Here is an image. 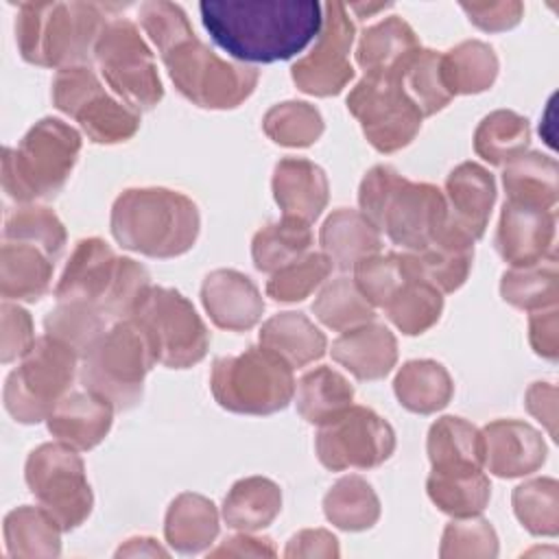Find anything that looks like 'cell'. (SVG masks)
<instances>
[{
  "label": "cell",
  "instance_id": "obj_1",
  "mask_svg": "<svg viewBox=\"0 0 559 559\" xmlns=\"http://www.w3.org/2000/svg\"><path fill=\"white\" fill-rule=\"evenodd\" d=\"M138 15L175 87L188 100L205 109H234L253 94L260 79L258 70L221 59L194 35L179 4L151 0L140 4Z\"/></svg>",
  "mask_w": 559,
  "mask_h": 559
},
{
  "label": "cell",
  "instance_id": "obj_2",
  "mask_svg": "<svg viewBox=\"0 0 559 559\" xmlns=\"http://www.w3.org/2000/svg\"><path fill=\"white\" fill-rule=\"evenodd\" d=\"M199 11L210 37L242 63L293 59L323 26V4L314 0H205Z\"/></svg>",
  "mask_w": 559,
  "mask_h": 559
},
{
  "label": "cell",
  "instance_id": "obj_3",
  "mask_svg": "<svg viewBox=\"0 0 559 559\" xmlns=\"http://www.w3.org/2000/svg\"><path fill=\"white\" fill-rule=\"evenodd\" d=\"M360 212L404 251L428 247L448 221L445 194L426 181H411L386 164L373 166L358 188Z\"/></svg>",
  "mask_w": 559,
  "mask_h": 559
},
{
  "label": "cell",
  "instance_id": "obj_4",
  "mask_svg": "<svg viewBox=\"0 0 559 559\" xmlns=\"http://www.w3.org/2000/svg\"><path fill=\"white\" fill-rule=\"evenodd\" d=\"M107 24L105 9L94 2H22L15 41L22 59L33 66H90Z\"/></svg>",
  "mask_w": 559,
  "mask_h": 559
},
{
  "label": "cell",
  "instance_id": "obj_5",
  "mask_svg": "<svg viewBox=\"0 0 559 559\" xmlns=\"http://www.w3.org/2000/svg\"><path fill=\"white\" fill-rule=\"evenodd\" d=\"M197 203L168 188H129L111 207V234L122 249L148 258H177L197 242Z\"/></svg>",
  "mask_w": 559,
  "mask_h": 559
},
{
  "label": "cell",
  "instance_id": "obj_6",
  "mask_svg": "<svg viewBox=\"0 0 559 559\" xmlns=\"http://www.w3.org/2000/svg\"><path fill=\"white\" fill-rule=\"evenodd\" d=\"M148 271L133 258H120L100 238L76 242L57 286V301H85L109 319H129L151 288Z\"/></svg>",
  "mask_w": 559,
  "mask_h": 559
},
{
  "label": "cell",
  "instance_id": "obj_7",
  "mask_svg": "<svg viewBox=\"0 0 559 559\" xmlns=\"http://www.w3.org/2000/svg\"><path fill=\"white\" fill-rule=\"evenodd\" d=\"M81 153V133L59 118L35 122L17 146L2 151V188L20 201L33 203L57 197Z\"/></svg>",
  "mask_w": 559,
  "mask_h": 559
},
{
  "label": "cell",
  "instance_id": "obj_8",
  "mask_svg": "<svg viewBox=\"0 0 559 559\" xmlns=\"http://www.w3.org/2000/svg\"><path fill=\"white\" fill-rule=\"evenodd\" d=\"M155 362L159 360L148 334L133 319H120L83 358L79 380L116 411H129L142 400L144 378Z\"/></svg>",
  "mask_w": 559,
  "mask_h": 559
},
{
  "label": "cell",
  "instance_id": "obj_9",
  "mask_svg": "<svg viewBox=\"0 0 559 559\" xmlns=\"http://www.w3.org/2000/svg\"><path fill=\"white\" fill-rule=\"evenodd\" d=\"M293 367L277 354L247 347L238 356H221L212 365L210 389L214 400L240 415H273L295 397Z\"/></svg>",
  "mask_w": 559,
  "mask_h": 559
},
{
  "label": "cell",
  "instance_id": "obj_10",
  "mask_svg": "<svg viewBox=\"0 0 559 559\" xmlns=\"http://www.w3.org/2000/svg\"><path fill=\"white\" fill-rule=\"evenodd\" d=\"M79 354L63 341L44 334L20 358L4 380V408L20 424L46 421L52 408L70 393Z\"/></svg>",
  "mask_w": 559,
  "mask_h": 559
},
{
  "label": "cell",
  "instance_id": "obj_11",
  "mask_svg": "<svg viewBox=\"0 0 559 559\" xmlns=\"http://www.w3.org/2000/svg\"><path fill=\"white\" fill-rule=\"evenodd\" d=\"M76 452L61 441H50L37 445L24 465L31 493L61 531L81 526L94 507L85 465Z\"/></svg>",
  "mask_w": 559,
  "mask_h": 559
},
{
  "label": "cell",
  "instance_id": "obj_12",
  "mask_svg": "<svg viewBox=\"0 0 559 559\" xmlns=\"http://www.w3.org/2000/svg\"><path fill=\"white\" fill-rule=\"evenodd\" d=\"M404 68L386 74H365L347 96L349 114L360 122L367 142L380 153L408 146L421 129L424 116L402 85Z\"/></svg>",
  "mask_w": 559,
  "mask_h": 559
},
{
  "label": "cell",
  "instance_id": "obj_13",
  "mask_svg": "<svg viewBox=\"0 0 559 559\" xmlns=\"http://www.w3.org/2000/svg\"><path fill=\"white\" fill-rule=\"evenodd\" d=\"M129 319L148 334L164 367L186 369L207 354L210 332L194 306L175 288L151 286Z\"/></svg>",
  "mask_w": 559,
  "mask_h": 559
},
{
  "label": "cell",
  "instance_id": "obj_14",
  "mask_svg": "<svg viewBox=\"0 0 559 559\" xmlns=\"http://www.w3.org/2000/svg\"><path fill=\"white\" fill-rule=\"evenodd\" d=\"M94 61L114 94L135 111L153 109L164 98L153 52L131 20L118 17L105 26Z\"/></svg>",
  "mask_w": 559,
  "mask_h": 559
},
{
  "label": "cell",
  "instance_id": "obj_15",
  "mask_svg": "<svg viewBox=\"0 0 559 559\" xmlns=\"http://www.w3.org/2000/svg\"><path fill=\"white\" fill-rule=\"evenodd\" d=\"M52 103L74 118L96 144L127 142L140 129V111L107 94L90 66L59 70L52 81Z\"/></svg>",
  "mask_w": 559,
  "mask_h": 559
},
{
  "label": "cell",
  "instance_id": "obj_16",
  "mask_svg": "<svg viewBox=\"0 0 559 559\" xmlns=\"http://www.w3.org/2000/svg\"><path fill=\"white\" fill-rule=\"evenodd\" d=\"M314 450L332 472L371 469L395 450V432L386 419L367 406H349L319 426Z\"/></svg>",
  "mask_w": 559,
  "mask_h": 559
},
{
  "label": "cell",
  "instance_id": "obj_17",
  "mask_svg": "<svg viewBox=\"0 0 559 559\" xmlns=\"http://www.w3.org/2000/svg\"><path fill=\"white\" fill-rule=\"evenodd\" d=\"M354 35L356 26L347 4L336 0L323 4V26L312 50L290 68L297 90L321 98L343 92L354 79V66L349 61Z\"/></svg>",
  "mask_w": 559,
  "mask_h": 559
},
{
  "label": "cell",
  "instance_id": "obj_18",
  "mask_svg": "<svg viewBox=\"0 0 559 559\" xmlns=\"http://www.w3.org/2000/svg\"><path fill=\"white\" fill-rule=\"evenodd\" d=\"M555 210L507 199L496 229V251L511 266L535 264L555 253Z\"/></svg>",
  "mask_w": 559,
  "mask_h": 559
},
{
  "label": "cell",
  "instance_id": "obj_19",
  "mask_svg": "<svg viewBox=\"0 0 559 559\" xmlns=\"http://www.w3.org/2000/svg\"><path fill=\"white\" fill-rule=\"evenodd\" d=\"M483 467L500 478H518L537 472L546 461L542 432L518 419H496L483 430Z\"/></svg>",
  "mask_w": 559,
  "mask_h": 559
},
{
  "label": "cell",
  "instance_id": "obj_20",
  "mask_svg": "<svg viewBox=\"0 0 559 559\" xmlns=\"http://www.w3.org/2000/svg\"><path fill=\"white\" fill-rule=\"evenodd\" d=\"M201 301L214 325L229 332L251 330L264 312V299L253 280L234 269L207 273L201 284Z\"/></svg>",
  "mask_w": 559,
  "mask_h": 559
},
{
  "label": "cell",
  "instance_id": "obj_21",
  "mask_svg": "<svg viewBox=\"0 0 559 559\" xmlns=\"http://www.w3.org/2000/svg\"><path fill=\"white\" fill-rule=\"evenodd\" d=\"M413 277L430 282L439 293L459 290L474 260V240L445 221L439 236L421 251H402Z\"/></svg>",
  "mask_w": 559,
  "mask_h": 559
},
{
  "label": "cell",
  "instance_id": "obj_22",
  "mask_svg": "<svg viewBox=\"0 0 559 559\" xmlns=\"http://www.w3.org/2000/svg\"><path fill=\"white\" fill-rule=\"evenodd\" d=\"M443 194L448 223L476 242L487 229L496 201L493 175L476 162H463L448 175Z\"/></svg>",
  "mask_w": 559,
  "mask_h": 559
},
{
  "label": "cell",
  "instance_id": "obj_23",
  "mask_svg": "<svg viewBox=\"0 0 559 559\" xmlns=\"http://www.w3.org/2000/svg\"><path fill=\"white\" fill-rule=\"evenodd\" d=\"M114 406L109 400L92 393V391H70L48 415L46 426L48 432L79 450L96 448L109 432L114 421Z\"/></svg>",
  "mask_w": 559,
  "mask_h": 559
},
{
  "label": "cell",
  "instance_id": "obj_24",
  "mask_svg": "<svg viewBox=\"0 0 559 559\" xmlns=\"http://www.w3.org/2000/svg\"><path fill=\"white\" fill-rule=\"evenodd\" d=\"M273 197L284 216L312 223L328 205L330 186L321 166L304 157H284L273 170Z\"/></svg>",
  "mask_w": 559,
  "mask_h": 559
},
{
  "label": "cell",
  "instance_id": "obj_25",
  "mask_svg": "<svg viewBox=\"0 0 559 559\" xmlns=\"http://www.w3.org/2000/svg\"><path fill=\"white\" fill-rule=\"evenodd\" d=\"M332 358L356 380H380L397 362V341L393 332L376 321L343 332L332 343Z\"/></svg>",
  "mask_w": 559,
  "mask_h": 559
},
{
  "label": "cell",
  "instance_id": "obj_26",
  "mask_svg": "<svg viewBox=\"0 0 559 559\" xmlns=\"http://www.w3.org/2000/svg\"><path fill=\"white\" fill-rule=\"evenodd\" d=\"M319 242L330 262L347 271L360 260L380 253L382 234L360 210L338 207L325 218Z\"/></svg>",
  "mask_w": 559,
  "mask_h": 559
},
{
  "label": "cell",
  "instance_id": "obj_27",
  "mask_svg": "<svg viewBox=\"0 0 559 559\" xmlns=\"http://www.w3.org/2000/svg\"><path fill=\"white\" fill-rule=\"evenodd\" d=\"M428 498L452 518L478 515L491 496V485L483 467L443 465L432 467L426 480Z\"/></svg>",
  "mask_w": 559,
  "mask_h": 559
},
{
  "label": "cell",
  "instance_id": "obj_28",
  "mask_svg": "<svg viewBox=\"0 0 559 559\" xmlns=\"http://www.w3.org/2000/svg\"><path fill=\"white\" fill-rule=\"evenodd\" d=\"M419 50L421 44L411 24L400 15H389L360 35L356 61L365 74H386L404 68Z\"/></svg>",
  "mask_w": 559,
  "mask_h": 559
},
{
  "label": "cell",
  "instance_id": "obj_29",
  "mask_svg": "<svg viewBox=\"0 0 559 559\" xmlns=\"http://www.w3.org/2000/svg\"><path fill=\"white\" fill-rule=\"evenodd\" d=\"M55 262L37 247L7 242L0 249V295L4 301H37L52 284Z\"/></svg>",
  "mask_w": 559,
  "mask_h": 559
},
{
  "label": "cell",
  "instance_id": "obj_30",
  "mask_svg": "<svg viewBox=\"0 0 559 559\" xmlns=\"http://www.w3.org/2000/svg\"><path fill=\"white\" fill-rule=\"evenodd\" d=\"M260 345L277 354L293 369L306 367L325 354V334L304 312H280L260 328Z\"/></svg>",
  "mask_w": 559,
  "mask_h": 559
},
{
  "label": "cell",
  "instance_id": "obj_31",
  "mask_svg": "<svg viewBox=\"0 0 559 559\" xmlns=\"http://www.w3.org/2000/svg\"><path fill=\"white\" fill-rule=\"evenodd\" d=\"M164 535L183 555L205 550L218 535V511L214 502L201 493H179L166 511Z\"/></svg>",
  "mask_w": 559,
  "mask_h": 559
},
{
  "label": "cell",
  "instance_id": "obj_32",
  "mask_svg": "<svg viewBox=\"0 0 559 559\" xmlns=\"http://www.w3.org/2000/svg\"><path fill=\"white\" fill-rule=\"evenodd\" d=\"M393 391L406 411L430 415L450 404L454 382L441 362L421 358L400 367L393 380Z\"/></svg>",
  "mask_w": 559,
  "mask_h": 559
},
{
  "label": "cell",
  "instance_id": "obj_33",
  "mask_svg": "<svg viewBox=\"0 0 559 559\" xmlns=\"http://www.w3.org/2000/svg\"><path fill=\"white\" fill-rule=\"evenodd\" d=\"M282 509L280 487L264 476H247L231 485L223 502V520L229 528L253 533L269 526Z\"/></svg>",
  "mask_w": 559,
  "mask_h": 559
},
{
  "label": "cell",
  "instance_id": "obj_34",
  "mask_svg": "<svg viewBox=\"0 0 559 559\" xmlns=\"http://www.w3.org/2000/svg\"><path fill=\"white\" fill-rule=\"evenodd\" d=\"M441 76L452 96L485 92L498 76V57L485 41H461L441 52Z\"/></svg>",
  "mask_w": 559,
  "mask_h": 559
},
{
  "label": "cell",
  "instance_id": "obj_35",
  "mask_svg": "<svg viewBox=\"0 0 559 559\" xmlns=\"http://www.w3.org/2000/svg\"><path fill=\"white\" fill-rule=\"evenodd\" d=\"M354 402V386L332 367H317L301 376L295 386L297 413L314 426H321L349 408Z\"/></svg>",
  "mask_w": 559,
  "mask_h": 559
},
{
  "label": "cell",
  "instance_id": "obj_36",
  "mask_svg": "<svg viewBox=\"0 0 559 559\" xmlns=\"http://www.w3.org/2000/svg\"><path fill=\"white\" fill-rule=\"evenodd\" d=\"M502 186L509 201L533 203L555 210L557 205V162L539 151L518 155L504 166Z\"/></svg>",
  "mask_w": 559,
  "mask_h": 559
},
{
  "label": "cell",
  "instance_id": "obj_37",
  "mask_svg": "<svg viewBox=\"0 0 559 559\" xmlns=\"http://www.w3.org/2000/svg\"><path fill=\"white\" fill-rule=\"evenodd\" d=\"M4 542L11 557H57L61 526L41 507H17L4 518Z\"/></svg>",
  "mask_w": 559,
  "mask_h": 559
},
{
  "label": "cell",
  "instance_id": "obj_38",
  "mask_svg": "<svg viewBox=\"0 0 559 559\" xmlns=\"http://www.w3.org/2000/svg\"><path fill=\"white\" fill-rule=\"evenodd\" d=\"M500 295L520 310L550 308L559 299L557 253L526 266H511L500 280Z\"/></svg>",
  "mask_w": 559,
  "mask_h": 559
},
{
  "label": "cell",
  "instance_id": "obj_39",
  "mask_svg": "<svg viewBox=\"0 0 559 559\" xmlns=\"http://www.w3.org/2000/svg\"><path fill=\"white\" fill-rule=\"evenodd\" d=\"M310 223L293 216H282V221L262 227L251 242L253 264L262 273H275L288 262L301 258L312 247Z\"/></svg>",
  "mask_w": 559,
  "mask_h": 559
},
{
  "label": "cell",
  "instance_id": "obj_40",
  "mask_svg": "<svg viewBox=\"0 0 559 559\" xmlns=\"http://www.w3.org/2000/svg\"><path fill=\"white\" fill-rule=\"evenodd\" d=\"M528 142V120L511 109H496L487 114L474 131V151L491 166H507L526 151Z\"/></svg>",
  "mask_w": 559,
  "mask_h": 559
},
{
  "label": "cell",
  "instance_id": "obj_41",
  "mask_svg": "<svg viewBox=\"0 0 559 559\" xmlns=\"http://www.w3.org/2000/svg\"><path fill=\"white\" fill-rule=\"evenodd\" d=\"M428 459L432 467L476 465L483 467V432L463 417H439L428 430Z\"/></svg>",
  "mask_w": 559,
  "mask_h": 559
},
{
  "label": "cell",
  "instance_id": "obj_42",
  "mask_svg": "<svg viewBox=\"0 0 559 559\" xmlns=\"http://www.w3.org/2000/svg\"><path fill=\"white\" fill-rule=\"evenodd\" d=\"M323 511L325 518L343 531H365L378 522L380 500L365 478L345 476L325 493Z\"/></svg>",
  "mask_w": 559,
  "mask_h": 559
},
{
  "label": "cell",
  "instance_id": "obj_43",
  "mask_svg": "<svg viewBox=\"0 0 559 559\" xmlns=\"http://www.w3.org/2000/svg\"><path fill=\"white\" fill-rule=\"evenodd\" d=\"M441 310L443 293L419 277L406 280L384 306L389 321L406 336H417L430 330L439 321Z\"/></svg>",
  "mask_w": 559,
  "mask_h": 559
},
{
  "label": "cell",
  "instance_id": "obj_44",
  "mask_svg": "<svg viewBox=\"0 0 559 559\" xmlns=\"http://www.w3.org/2000/svg\"><path fill=\"white\" fill-rule=\"evenodd\" d=\"M46 334L70 345L83 360L109 328V317L85 301H57L44 319Z\"/></svg>",
  "mask_w": 559,
  "mask_h": 559
},
{
  "label": "cell",
  "instance_id": "obj_45",
  "mask_svg": "<svg viewBox=\"0 0 559 559\" xmlns=\"http://www.w3.org/2000/svg\"><path fill=\"white\" fill-rule=\"evenodd\" d=\"M2 236L7 242H24L41 249L52 262L61 255L68 238L59 216L50 207L35 203L13 210L4 221Z\"/></svg>",
  "mask_w": 559,
  "mask_h": 559
},
{
  "label": "cell",
  "instance_id": "obj_46",
  "mask_svg": "<svg viewBox=\"0 0 559 559\" xmlns=\"http://www.w3.org/2000/svg\"><path fill=\"white\" fill-rule=\"evenodd\" d=\"M312 312L325 328L334 332H347L373 321L376 317V308L362 297L356 282L349 277H336L328 282L317 295Z\"/></svg>",
  "mask_w": 559,
  "mask_h": 559
},
{
  "label": "cell",
  "instance_id": "obj_47",
  "mask_svg": "<svg viewBox=\"0 0 559 559\" xmlns=\"http://www.w3.org/2000/svg\"><path fill=\"white\" fill-rule=\"evenodd\" d=\"M264 133L280 146L304 148L314 144L323 133L319 109L304 100H286L273 105L262 118Z\"/></svg>",
  "mask_w": 559,
  "mask_h": 559
},
{
  "label": "cell",
  "instance_id": "obj_48",
  "mask_svg": "<svg viewBox=\"0 0 559 559\" xmlns=\"http://www.w3.org/2000/svg\"><path fill=\"white\" fill-rule=\"evenodd\" d=\"M513 511L533 535L555 537L559 531V485L555 478H533L513 489Z\"/></svg>",
  "mask_w": 559,
  "mask_h": 559
},
{
  "label": "cell",
  "instance_id": "obj_49",
  "mask_svg": "<svg viewBox=\"0 0 559 559\" xmlns=\"http://www.w3.org/2000/svg\"><path fill=\"white\" fill-rule=\"evenodd\" d=\"M402 85L424 118L441 111L452 100L441 76V52L430 48H421L406 63Z\"/></svg>",
  "mask_w": 559,
  "mask_h": 559
},
{
  "label": "cell",
  "instance_id": "obj_50",
  "mask_svg": "<svg viewBox=\"0 0 559 559\" xmlns=\"http://www.w3.org/2000/svg\"><path fill=\"white\" fill-rule=\"evenodd\" d=\"M332 266L334 264L325 253H306L271 273L266 295L282 304L304 301L328 280Z\"/></svg>",
  "mask_w": 559,
  "mask_h": 559
},
{
  "label": "cell",
  "instance_id": "obj_51",
  "mask_svg": "<svg viewBox=\"0 0 559 559\" xmlns=\"http://www.w3.org/2000/svg\"><path fill=\"white\" fill-rule=\"evenodd\" d=\"M411 277L404 253H373L354 266V282L373 308H384Z\"/></svg>",
  "mask_w": 559,
  "mask_h": 559
},
{
  "label": "cell",
  "instance_id": "obj_52",
  "mask_svg": "<svg viewBox=\"0 0 559 559\" xmlns=\"http://www.w3.org/2000/svg\"><path fill=\"white\" fill-rule=\"evenodd\" d=\"M441 557H496L498 537L483 518H454L441 537Z\"/></svg>",
  "mask_w": 559,
  "mask_h": 559
},
{
  "label": "cell",
  "instance_id": "obj_53",
  "mask_svg": "<svg viewBox=\"0 0 559 559\" xmlns=\"http://www.w3.org/2000/svg\"><path fill=\"white\" fill-rule=\"evenodd\" d=\"M35 343L33 319L20 304L2 301L0 306V360L22 358Z\"/></svg>",
  "mask_w": 559,
  "mask_h": 559
},
{
  "label": "cell",
  "instance_id": "obj_54",
  "mask_svg": "<svg viewBox=\"0 0 559 559\" xmlns=\"http://www.w3.org/2000/svg\"><path fill=\"white\" fill-rule=\"evenodd\" d=\"M461 9L469 17L474 26L487 33L509 31L520 24L524 15V4L518 0H500V2H461Z\"/></svg>",
  "mask_w": 559,
  "mask_h": 559
},
{
  "label": "cell",
  "instance_id": "obj_55",
  "mask_svg": "<svg viewBox=\"0 0 559 559\" xmlns=\"http://www.w3.org/2000/svg\"><path fill=\"white\" fill-rule=\"evenodd\" d=\"M528 341L537 356L557 360L559 356V310L557 306L533 310L528 319Z\"/></svg>",
  "mask_w": 559,
  "mask_h": 559
},
{
  "label": "cell",
  "instance_id": "obj_56",
  "mask_svg": "<svg viewBox=\"0 0 559 559\" xmlns=\"http://www.w3.org/2000/svg\"><path fill=\"white\" fill-rule=\"evenodd\" d=\"M286 557H338V539L325 528H306L290 537Z\"/></svg>",
  "mask_w": 559,
  "mask_h": 559
},
{
  "label": "cell",
  "instance_id": "obj_57",
  "mask_svg": "<svg viewBox=\"0 0 559 559\" xmlns=\"http://www.w3.org/2000/svg\"><path fill=\"white\" fill-rule=\"evenodd\" d=\"M275 552L277 550L269 537H255L242 531L225 539V544H221L218 548L210 550L212 557H275Z\"/></svg>",
  "mask_w": 559,
  "mask_h": 559
},
{
  "label": "cell",
  "instance_id": "obj_58",
  "mask_svg": "<svg viewBox=\"0 0 559 559\" xmlns=\"http://www.w3.org/2000/svg\"><path fill=\"white\" fill-rule=\"evenodd\" d=\"M526 408L533 417H537L548 432L555 437V417H557V389L550 382H535L526 391Z\"/></svg>",
  "mask_w": 559,
  "mask_h": 559
},
{
  "label": "cell",
  "instance_id": "obj_59",
  "mask_svg": "<svg viewBox=\"0 0 559 559\" xmlns=\"http://www.w3.org/2000/svg\"><path fill=\"white\" fill-rule=\"evenodd\" d=\"M138 555H148V557H157V555H166V550L162 546L155 544V539L151 537H133L127 539L124 546H120L116 550V557H138Z\"/></svg>",
  "mask_w": 559,
  "mask_h": 559
},
{
  "label": "cell",
  "instance_id": "obj_60",
  "mask_svg": "<svg viewBox=\"0 0 559 559\" xmlns=\"http://www.w3.org/2000/svg\"><path fill=\"white\" fill-rule=\"evenodd\" d=\"M389 7H393V4H391V2H376V4H349V7H347V11H354L358 17H371L373 13L384 11V9H389Z\"/></svg>",
  "mask_w": 559,
  "mask_h": 559
}]
</instances>
